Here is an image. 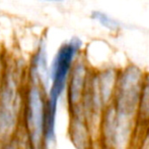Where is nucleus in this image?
<instances>
[{"label": "nucleus", "mask_w": 149, "mask_h": 149, "mask_svg": "<svg viewBox=\"0 0 149 149\" xmlns=\"http://www.w3.org/2000/svg\"><path fill=\"white\" fill-rule=\"evenodd\" d=\"M5 62H6V58L4 57L3 53H2L1 49H0V83H1V79H2V76H3L4 68H5Z\"/></svg>", "instance_id": "nucleus-9"}, {"label": "nucleus", "mask_w": 149, "mask_h": 149, "mask_svg": "<svg viewBox=\"0 0 149 149\" xmlns=\"http://www.w3.org/2000/svg\"><path fill=\"white\" fill-rule=\"evenodd\" d=\"M42 2H45V3H50V4H62L67 2L68 0H40Z\"/></svg>", "instance_id": "nucleus-10"}, {"label": "nucleus", "mask_w": 149, "mask_h": 149, "mask_svg": "<svg viewBox=\"0 0 149 149\" xmlns=\"http://www.w3.org/2000/svg\"><path fill=\"white\" fill-rule=\"evenodd\" d=\"M83 41L72 36L57 48L50 60L49 88L46 92L47 113L57 115L59 103L66 91L67 82L75 62L83 53Z\"/></svg>", "instance_id": "nucleus-1"}, {"label": "nucleus", "mask_w": 149, "mask_h": 149, "mask_svg": "<svg viewBox=\"0 0 149 149\" xmlns=\"http://www.w3.org/2000/svg\"><path fill=\"white\" fill-rule=\"evenodd\" d=\"M22 113L26 129L36 147L44 139L46 117V92L40 86L26 83L24 89Z\"/></svg>", "instance_id": "nucleus-4"}, {"label": "nucleus", "mask_w": 149, "mask_h": 149, "mask_svg": "<svg viewBox=\"0 0 149 149\" xmlns=\"http://www.w3.org/2000/svg\"><path fill=\"white\" fill-rule=\"evenodd\" d=\"M50 56L47 37L42 36L26 64V83L40 86L47 92L49 88Z\"/></svg>", "instance_id": "nucleus-5"}, {"label": "nucleus", "mask_w": 149, "mask_h": 149, "mask_svg": "<svg viewBox=\"0 0 149 149\" xmlns=\"http://www.w3.org/2000/svg\"><path fill=\"white\" fill-rule=\"evenodd\" d=\"M91 71L92 68L83 57L82 53L71 71L65 91V97L70 112L81 107V102L88 84Z\"/></svg>", "instance_id": "nucleus-6"}, {"label": "nucleus", "mask_w": 149, "mask_h": 149, "mask_svg": "<svg viewBox=\"0 0 149 149\" xmlns=\"http://www.w3.org/2000/svg\"><path fill=\"white\" fill-rule=\"evenodd\" d=\"M26 85V64L5 62L0 83V136L14 131L22 114L24 89Z\"/></svg>", "instance_id": "nucleus-2"}, {"label": "nucleus", "mask_w": 149, "mask_h": 149, "mask_svg": "<svg viewBox=\"0 0 149 149\" xmlns=\"http://www.w3.org/2000/svg\"><path fill=\"white\" fill-rule=\"evenodd\" d=\"M144 75L145 72L134 64L118 70L112 105L119 119L132 121L136 117Z\"/></svg>", "instance_id": "nucleus-3"}, {"label": "nucleus", "mask_w": 149, "mask_h": 149, "mask_svg": "<svg viewBox=\"0 0 149 149\" xmlns=\"http://www.w3.org/2000/svg\"><path fill=\"white\" fill-rule=\"evenodd\" d=\"M137 113L146 119H149V72L145 73L144 75Z\"/></svg>", "instance_id": "nucleus-8"}, {"label": "nucleus", "mask_w": 149, "mask_h": 149, "mask_svg": "<svg viewBox=\"0 0 149 149\" xmlns=\"http://www.w3.org/2000/svg\"><path fill=\"white\" fill-rule=\"evenodd\" d=\"M90 18L97 23L100 27L113 33H118L124 27V25L120 20L102 10H92L90 12Z\"/></svg>", "instance_id": "nucleus-7"}]
</instances>
